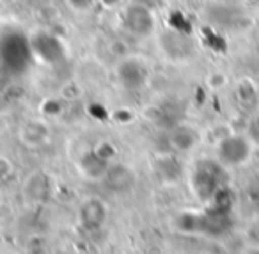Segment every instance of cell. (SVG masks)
Instances as JSON below:
<instances>
[{
    "label": "cell",
    "instance_id": "1",
    "mask_svg": "<svg viewBox=\"0 0 259 254\" xmlns=\"http://www.w3.org/2000/svg\"><path fill=\"white\" fill-rule=\"evenodd\" d=\"M229 169L220 164L217 158H202L195 162L190 172L192 192L202 203H211L220 192L229 185Z\"/></svg>",
    "mask_w": 259,
    "mask_h": 254
},
{
    "label": "cell",
    "instance_id": "2",
    "mask_svg": "<svg viewBox=\"0 0 259 254\" xmlns=\"http://www.w3.org/2000/svg\"><path fill=\"white\" fill-rule=\"evenodd\" d=\"M34 59L32 41L22 30H8L0 38V68L11 75L29 69Z\"/></svg>",
    "mask_w": 259,
    "mask_h": 254
},
{
    "label": "cell",
    "instance_id": "3",
    "mask_svg": "<svg viewBox=\"0 0 259 254\" xmlns=\"http://www.w3.org/2000/svg\"><path fill=\"white\" fill-rule=\"evenodd\" d=\"M254 144L247 133H227L217 142V160L229 167H241L252 157Z\"/></svg>",
    "mask_w": 259,
    "mask_h": 254
},
{
    "label": "cell",
    "instance_id": "4",
    "mask_svg": "<svg viewBox=\"0 0 259 254\" xmlns=\"http://www.w3.org/2000/svg\"><path fill=\"white\" fill-rule=\"evenodd\" d=\"M122 25L130 34L137 38H148L155 32L156 18L151 8L139 2H132L122 11Z\"/></svg>",
    "mask_w": 259,
    "mask_h": 254
},
{
    "label": "cell",
    "instance_id": "5",
    "mask_svg": "<svg viewBox=\"0 0 259 254\" xmlns=\"http://www.w3.org/2000/svg\"><path fill=\"white\" fill-rule=\"evenodd\" d=\"M108 217V208L100 197H87L78 210V221L85 231H98Z\"/></svg>",
    "mask_w": 259,
    "mask_h": 254
},
{
    "label": "cell",
    "instance_id": "6",
    "mask_svg": "<svg viewBox=\"0 0 259 254\" xmlns=\"http://www.w3.org/2000/svg\"><path fill=\"white\" fill-rule=\"evenodd\" d=\"M117 79L126 89H141L148 82V69L144 62L137 59H126L119 64Z\"/></svg>",
    "mask_w": 259,
    "mask_h": 254
},
{
    "label": "cell",
    "instance_id": "7",
    "mask_svg": "<svg viewBox=\"0 0 259 254\" xmlns=\"http://www.w3.org/2000/svg\"><path fill=\"white\" fill-rule=\"evenodd\" d=\"M32 41V52L34 57H39L43 62L47 64H54V62H59L64 55V50H62V45L57 38L48 36V34H39L37 38H34Z\"/></svg>",
    "mask_w": 259,
    "mask_h": 254
},
{
    "label": "cell",
    "instance_id": "8",
    "mask_svg": "<svg viewBox=\"0 0 259 254\" xmlns=\"http://www.w3.org/2000/svg\"><path fill=\"white\" fill-rule=\"evenodd\" d=\"M48 139H50V128L41 119H30L20 128V140L27 148H32V150L41 148L48 142Z\"/></svg>",
    "mask_w": 259,
    "mask_h": 254
},
{
    "label": "cell",
    "instance_id": "9",
    "mask_svg": "<svg viewBox=\"0 0 259 254\" xmlns=\"http://www.w3.org/2000/svg\"><path fill=\"white\" fill-rule=\"evenodd\" d=\"M105 182L108 183L112 190H117V192H124V190H130L134 187L135 182V174L134 171L124 164H115L112 162L108 165L107 172H105Z\"/></svg>",
    "mask_w": 259,
    "mask_h": 254
},
{
    "label": "cell",
    "instance_id": "10",
    "mask_svg": "<svg viewBox=\"0 0 259 254\" xmlns=\"http://www.w3.org/2000/svg\"><path fill=\"white\" fill-rule=\"evenodd\" d=\"M201 140V135L195 128L188 125H178L170 130L169 135V142L170 148L180 153H185V151H190L197 146V142Z\"/></svg>",
    "mask_w": 259,
    "mask_h": 254
},
{
    "label": "cell",
    "instance_id": "11",
    "mask_svg": "<svg viewBox=\"0 0 259 254\" xmlns=\"http://www.w3.org/2000/svg\"><path fill=\"white\" fill-rule=\"evenodd\" d=\"M108 165H110V164H107L105 160H101V158L98 157V155L94 153V150H93V151H89L85 157H83L80 167H82L83 174H85L87 178L98 179V178H103L105 172H107V169H108Z\"/></svg>",
    "mask_w": 259,
    "mask_h": 254
},
{
    "label": "cell",
    "instance_id": "12",
    "mask_svg": "<svg viewBox=\"0 0 259 254\" xmlns=\"http://www.w3.org/2000/svg\"><path fill=\"white\" fill-rule=\"evenodd\" d=\"M48 178L43 174H34L32 178L27 179V185H25V194L29 199L32 201H43L47 199L48 196Z\"/></svg>",
    "mask_w": 259,
    "mask_h": 254
},
{
    "label": "cell",
    "instance_id": "13",
    "mask_svg": "<svg viewBox=\"0 0 259 254\" xmlns=\"http://www.w3.org/2000/svg\"><path fill=\"white\" fill-rule=\"evenodd\" d=\"M94 153H96L101 160L107 162V164H112V162H114V158H115V153H117V150H115L110 142H101V144H98V146L94 148Z\"/></svg>",
    "mask_w": 259,
    "mask_h": 254
},
{
    "label": "cell",
    "instance_id": "14",
    "mask_svg": "<svg viewBox=\"0 0 259 254\" xmlns=\"http://www.w3.org/2000/svg\"><path fill=\"white\" fill-rule=\"evenodd\" d=\"M96 0H68V6L76 13H87L94 8Z\"/></svg>",
    "mask_w": 259,
    "mask_h": 254
},
{
    "label": "cell",
    "instance_id": "15",
    "mask_svg": "<svg viewBox=\"0 0 259 254\" xmlns=\"http://www.w3.org/2000/svg\"><path fill=\"white\" fill-rule=\"evenodd\" d=\"M247 135H248V139L252 140L254 146H259V116H255V118L248 123Z\"/></svg>",
    "mask_w": 259,
    "mask_h": 254
},
{
    "label": "cell",
    "instance_id": "16",
    "mask_svg": "<svg viewBox=\"0 0 259 254\" xmlns=\"http://www.w3.org/2000/svg\"><path fill=\"white\" fill-rule=\"evenodd\" d=\"M13 174V164L6 157H0V179H6Z\"/></svg>",
    "mask_w": 259,
    "mask_h": 254
},
{
    "label": "cell",
    "instance_id": "17",
    "mask_svg": "<svg viewBox=\"0 0 259 254\" xmlns=\"http://www.w3.org/2000/svg\"><path fill=\"white\" fill-rule=\"evenodd\" d=\"M101 4L105 6V8H114V6H117L121 0H100Z\"/></svg>",
    "mask_w": 259,
    "mask_h": 254
},
{
    "label": "cell",
    "instance_id": "18",
    "mask_svg": "<svg viewBox=\"0 0 259 254\" xmlns=\"http://www.w3.org/2000/svg\"><path fill=\"white\" fill-rule=\"evenodd\" d=\"M248 254H259V250H252V252H248Z\"/></svg>",
    "mask_w": 259,
    "mask_h": 254
}]
</instances>
